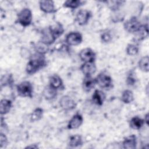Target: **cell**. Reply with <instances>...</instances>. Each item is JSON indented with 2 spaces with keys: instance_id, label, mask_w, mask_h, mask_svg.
<instances>
[{
  "instance_id": "4dcf8cb0",
  "label": "cell",
  "mask_w": 149,
  "mask_h": 149,
  "mask_svg": "<svg viewBox=\"0 0 149 149\" xmlns=\"http://www.w3.org/2000/svg\"><path fill=\"white\" fill-rule=\"evenodd\" d=\"M13 83V79L12 74L3 76L1 78V87L3 86H12Z\"/></svg>"
},
{
  "instance_id": "f546056e",
  "label": "cell",
  "mask_w": 149,
  "mask_h": 149,
  "mask_svg": "<svg viewBox=\"0 0 149 149\" xmlns=\"http://www.w3.org/2000/svg\"><path fill=\"white\" fill-rule=\"evenodd\" d=\"M126 52L129 55L134 56L139 52V47L134 44H129L126 47Z\"/></svg>"
},
{
  "instance_id": "8992f818",
  "label": "cell",
  "mask_w": 149,
  "mask_h": 149,
  "mask_svg": "<svg viewBox=\"0 0 149 149\" xmlns=\"http://www.w3.org/2000/svg\"><path fill=\"white\" fill-rule=\"evenodd\" d=\"M57 39L53 31H52L50 26L44 29L41 33V39L40 41L49 45L52 44Z\"/></svg>"
},
{
  "instance_id": "9a60e30c",
  "label": "cell",
  "mask_w": 149,
  "mask_h": 149,
  "mask_svg": "<svg viewBox=\"0 0 149 149\" xmlns=\"http://www.w3.org/2000/svg\"><path fill=\"white\" fill-rule=\"evenodd\" d=\"M95 79L91 76H85L82 82V87L84 91L89 92L96 85Z\"/></svg>"
},
{
  "instance_id": "d6a6232c",
  "label": "cell",
  "mask_w": 149,
  "mask_h": 149,
  "mask_svg": "<svg viewBox=\"0 0 149 149\" xmlns=\"http://www.w3.org/2000/svg\"><path fill=\"white\" fill-rule=\"evenodd\" d=\"M8 143V139L6 136V135L3 133L2 132H1L0 133V147L1 148L5 147Z\"/></svg>"
},
{
  "instance_id": "7c38bea8",
  "label": "cell",
  "mask_w": 149,
  "mask_h": 149,
  "mask_svg": "<svg viewBox=\"0 0 149 149\" xmlns=\"http://www.w3.org/2000/svg\"><path fill=\"white\" fill-rule=\"evenodd\" d=\"M39 6L41 10L46 13H52L56 10L52 1H40Z\"/></svg>"
},
{
  "instance_id": "f1b7e54d",
  "label": "cell",
  "mask_w": 149,
  "mask_h": 149,
  "mask_svg": "<svg viewBox=\"0 0 149 149\" xmlns=\"http://www.w3.org/2000/svg\"><path fill=\"white\" fill-rule=\"evenodd\" d=\"M50 27L57 38L60 37L64 32L63 27L61 23H56L54 25L51 26Z\"/></svg>"
},
{
  "instance_id": "484cf974",
  "label": "cell",
  "mask_w": 149,
  "mask_h": 149,
  "mask_svg": "<svg viewBox=\"0 0 149 149\" xmlns=\"http://www.w3.org/2000/svg\"><path fill=\"white\" fill-rule=\"evenodd\" d=\"M44 111L41 108H36L30 115V120L31 122H37L40 120L43 116Z\"/></svg>"
},
{
  "instance_id": "e575fe53",
  "label": "cell",
  "mask_w": 149,
  "mask_h": 149,
  "mask_svg": "<svg viewBox=\"0 0 149 149\" xmlns=\"http://www.w3.org/2000/svg\"><path fill=\"white\" fill-rule=\"evenodd\" d=\"M144 122L146 123V124H147V125H148V113L146 115V116H145V117H144Z\"/></svg>"
},
{
  "instance_id": "8fae6325",
  "label": "cell",
  "mask_w": 149,
  "mask_h": 149,
  "mask_svg": "<svg viewBox=\"0 0 149 149\" xmlns=\"http://www.w3.org/2000/svg\"><path fill=\"white\" fill-rule=\"evenodd\" d=\"M83 122V118L82 115L79 113L74 114L72 118L69 120L68 124V129H78L82 125Z\"/></svg>"
},
{
  "instance_id": "6da1fadb",
  "label": "cell",
  "mask_w": 149,
  "mask_h": 149,
  "mask_svg": "<svg viewBox=\"0 0 149 149\" xmlns=\"http://www.w3.org/2000/svg\"><path fill=\"white\" fill-rule=\"evenodd\" d=\"M47 66L45 55L36 52L31 56L27 63L26 72L28 74H33Z\"/></svg>"
},
{
  "instance_id": "ffe728a7",
  "label": "cell",
  "mask_w": 149,
  "mask_h": 149,
  "mask_svg": "<svg viewBox=\"0 0 149 149\" xmlns=\"http://www.w3.org/2000/svg\"><path fill=\"white\" fill-rule=\"evenodd\" d=\"M12 102L8 99H2L0 102V113L1 115H6L9 112L12 108Z\"/></svg>"
},
{
  "instance_id": "4fadbf2b",
  "label": "cell",
  "mask_w": 149,
  "mask_h": 149,
  "mask_svg": "<svg viewBox=\"0 0 149 149\" xmlns=\"http://www.w3.org/2000/svg\"><path fill=\"white\" fill-rule=\"evenodd\" d=\"M80 70L85 76H92L97 70L95 62H84L80 68Z\"/></svg>"
},
{
  "instance_id": "ac0fdd59",
  "label": "cell",
  "mask_w": 149,
  "mask_h": 149,
  "mask_svg": "<svg viewBox=\"0 0 149 149\" xmlns=\"http://www.w3.org/2000/svg\"><path fill=\"white\" fill-rule=\"evenodd\" d=\"M57 90L49 85L46 86L42 91V95L45 100H52L57 97Z\"/></svg>"
},
{
  "instance_id": "3957f363",
  "label": "cell",
  "mask_w": 149,
  "mask_h": 149,
  "mask_svg": "<svg viewBox=\"0 0 149 149\" xmlns=\"http://www.w3.org/2000/svg\"><path fill=\"white\" fill-rule=\"evenodd\" d=\"M95 79L96 84L100 88L104 90H109L112 87V79L109 75L101 72Z\"/></svg>"
},
{
  "instance_id": "d4e9b609",
  "label": "cell",
  "mask_w": 149,
  "mask_h": 149,
  "mask_svg": "<svg viewBox=\"0 0 149 149\" xmlns=\"http://www.w3.org/2000/svg\"><path fill=\"white\" fill-rule=\"evenodd\" d=\"M139 69L144 72H148L149 70V57L148 55L142 57L138 63Z\"/></svg>"
},
{
  "instance_id": "4316f807",
  "label": "cell",
  "mask_w": 149,
  "mask_h": 149,
  "mask_svg": "<svg viewBox=\"0 0 149 149\" xmlns=\"http://www.w3.org/2000/svg\"><path fill=\"white\" fill-rule=\"evenodd\" d=\"M83 2L80 0H68L63 3V6L70 9H76L83 4Z\"/></svg>"
},
{
  "instance_id": "d6986e66",
  "label": "cell",
  "mask_w": 149,
  "mask_h": 149,
  "mask_svg": "<svg viewBox=\"0 0 149 149\" xmlns=\"http://www.w3.org/2000/svg\"><path fill=\"white\" fill-rule=\"evenodd\" d=\"M136 38L138 41H143L148 36V28L147 24H141L139 30L134 33Z\"/></svg>"
},
{
  "instance_id": "cb8c5ba5",
  "label": "cell",
  "mask_w": 149,
  "mask_h": 149,
  "mask_svg": "<svg viewBox=\"0 0 149 149\" xmlns=\"http://www.w3.org/2000/svg\"><path fill=\"white\" fill-rule=\"evenodd\" d=\"M106 3L108 8L113 12H116L119 9V8L123 5L125 2L123 1H104Z\"/></svg>"
},
{
  "instance_id": "7a4b0ae2",
  "label": "cell",
  "mask_w": 149,
  "mask_h": 149,
  "mask_svg": "<svg viewBox=\"0 0 149 149\" xmlns=\"http://www.w3.org/2000/svg\"><path fill=\"white\" fill-rule=\"evenodd\" d=\"M18 95L22 97L32 98L33 87L32 84L29 81H23L16 87Z\"/></svg>"
},
{
  "instance_id": "5b68a950",
  "label": "cell",
  "mask_w": 149,
  "mask_h": 149,
  "mask_svg": "<svg viewBox=\"0 0 149 149\" xmlns=\"http://www.w3.org/2000/svg\"><path fill=\"white\" fill-rule=\"evenodd\" d=\"M141 26L140 21L135 16L130 17L123 24L124 29L129 33H136Z\"/></svg>"
},
{
  "instance_id": "5bb4252c",
  "label": "cell",
  "mask_w": 149,
  "mask_h": 149,
  "mask_svg": "<svg viewBox=\"0 0 149 149\" xmlns=\"http://www.w3.org/2000/svg\"><path fill=\"white\" fill-rule=\"evenodd\" d=\"M49 85L56 90L63 89L64 86L61 77L57 74H52L50 76L49 80Z\"/></svg>"
},
{
  "instance_id": "7402d4cb",
  "label": "cell",
  "mask_w": 149,
  "mask_h": 149,
  "mask_svg": "<svg viewBox=\"0 0 149 149\" xmlns=\"http://www.w3.org/2000/svg\"><path fill=\"white\" fill-rule=\"evenodd\" d=\"M144 119L139 118V116L133 117L130 121V127L135 130H139L144 124Z\"/></svg>"
},
{
  "instance_id": "30bf717a",
  "label": "cell",
  "mask_w": 149,
  "mask_h": 149,
  "mask_svg": "<svg viewBox=\"0 0 149 149\" xmlns=\"http://www.w3.org/2000/svg\"><path fill=\"white\" fill-rule=\"evenodd\" d=\"M91 17V12L86 9L80 10L76 16V20L80 26H84L87 24Z\"/></svg>"
},
{
  "instance_id": "44dd1931",
  "label": "cell",
  "mask_w": 149,
  "mask_h": 149,
  "mask_svg": "<svg viewBox=\"0 0 149 149\" xmlns=\"http://www.w3.org/2000/svg\"><path fill=\"white\" fill-rule=\"evenodd\" d=\"M83 141L82 137L79 134H75L69 137V142H68V146L70 147H77L79 146H80L83 144Z\"/></svg>"
},
{
  "instance_id": "9c48e42d",
  "label": "cell",
  "mask_w": 149,
  "mask_h": 149,
  "mask_svg": "<svg viewBox=\"0 0 149 149\" xmlns=\"http://www.w3.org/2000/svg\"><path fill=\"white\" fill-rule=\"evenodd\" d=\"M79 57L84 62H95L96 54L91 48H86L80 51Z\"/></svg>"
},
{
  "instance_id": "2e32d148",
  "label": "cell",
  "mask_w": 149,
  "mask_h": 149,
  "mask_svg": "<svg viewBox=\"0 0 149 149\" xmlns=\"http://www.w3.org/2000/svg\"><path fill=\"white\" fill-rule=\"evenodd\" d=\"M137 145V137L134 134L130 135L123 141L122 146L123 148L126 149H133L136 147Z\"/></svg>"
},
{
  "instance_id": "1f68e13d",
  "label": "cell",
  "mask_w": 149,
  "mask_h": 149,
  "mask_svg": "<svg viewBox=\"0 0 149 149\" xmlns=\"http://www.w3.org/2000/svg\"><path fill=\"white\" fill-rule=\"evenodd\" d=\"M101 40L104 43H108L112 40V36L109 32H104L101 35Z\"/></svg>"
},
{
  "instance_id": "ba28073f",
  "label": "cell",
  "mask_w": 149,
  "mask_h": 149,
  "mask_svg": "<svg viewBox=\"0 0 149 149\" xmlns=\"http://www.w3.org/2000/svg\"><path fill=\"white\" fill-rule=\"evenodd\" d=\"M83 41V36L80 32L73 31L68 34L66 36L65 41L70 46L78 45L81 43Z\"/></svg>"
},
{
  "instance_id": "603a6c76",
  "label": "cell",
  "mask_w": 149,
  "mask_h": 149,
  "mask_svg": "<svg viewBox=\"0 0 149 149\" xmlns=\"http://www.w3.org/2000/svg\"><path fill=\"white\" fill-rule=\"evenodd\" d=\"M134 100L133 93L130 90H125L122 92L121 101L125 104H130Z\"/></svg>"
},
{
  "instance_id": "836d02e7",
  "label": "cell",
  "mask_w": 149,
  "mask_h": 149,
  "mask_svg": "<svg viewBox=\"0 0 149 149\" xmlns=\"http://www.w3.org/2000/svg\"><path fill=\"white\" fill-rule=\"evenodd\" d=\"M126 84L127 86H132L133 85L135 84V83H136V77L133 75V74L130 73V74H129L126 78Z\"/></svg>"
},
{
  "instance_id": "83f0119b",
  "label": "cell",
  "mask_w": 149,
  "mask_h": 149,
  "mask_svg": "<svg viewBox=\"0 0 149 149\" xmlns=\"http://www.w3.org/2000/svg\"><path fill=\"white\" fill-rule=\"evenodd\" d=\"M49 45L42 42L41 41H39L37 42L35 45V49L36 52L45 55L46 53L48 52L49 50Z\"/></svg>"
},
{
  "instance_id": "e0dca14e",
  "label": "cell",
  "mask_w": 149,
  "mask_h": 149,
  "mask_svg": "<svg viewBox=\"0 0 149 149\" xmlns=\"http://www.w3.org/2000/svg\"><path fill=\"white\" fill-rule=\"evenodd\" d=\"M105 94L102 91L95 90L92 95V101L97 105L101 106L105 100Z\"/></svg>"
},
{
  "instance_id": "52a82bcc",
  "label": "cell",
  "mask_w": 149,
  "mask_h": 149,
  "mask_svg": "<svg viewBox=\"0 0 149 149\" xmlns=\"http://www.w3.org/2000/svg\"><path fill=\"white\" fill-rule=\"evenodd\" d=\"M59 105L64 111H71L76 108L77 104L75 101L69 95H63L59 100Z\"/></svg>"
},
{
  "instance_id": "d590c367",
  "label": "cell",
  "mask_w": 149,
  "mask_h": 149,
  "mask_svg": "<svg viewBox=\"0 0 149 149\" xmlns=\"http://www.w3.org/2000/svg\"><path fill=\"white\" fill-rule=\"evenodd\" d=\"M26 148H38V147L37 146H36V144H34L33 146H27Z\"/></svg>"
},
{
  "instance_id": "277c9868",
  "label": "cell",
  "mask_w": 149,
  "mask_h": 149,
  "mask_svg": "<svg viewBox=\"0 0 149 149\" xmlns=\"http://www.w3.org/2000/svg\"><path fill=\"white\" fill-rule=\"evenodd\" d=\"M33 16L31 11L29 8H24L17 15V22L23 27L30 25L32 22Z\"/></svg>"
}]
</instances>
